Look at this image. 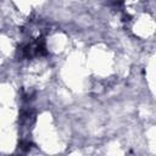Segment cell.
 <instances>
[{
	"label": "cell",
	"mask_w": 156,
	"mask_h": 156,
	"mask_svg": "<svg viewBox=\"0 0 156 156\" xmlns=\"http://www.w3.org/2000/svg\"><path fill=\"white\" fill-rule=\"evenodd\" d=\"M46 54L45 50V44L43 40H34L27 45H24L22 48V55L27 58H32V57H38V56H43Z\"/></svg>",
	"instance_id": "cell-1"
}]
</instances>
